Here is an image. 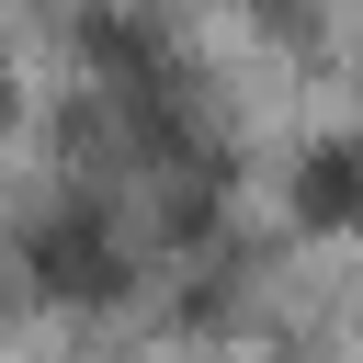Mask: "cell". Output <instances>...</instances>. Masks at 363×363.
Wrapping results in <instances>:
<instances>
[{
    "label": "cell",
    "instance_id": "obj_1",
    "mask_svg": "<svg viewBox=\"0 0 363 363\" xmlns=\"http://www.w3.org/2000/svg\"><path fill=\"white\" fill-rule=\"evenodd\" d=\"M23 272H34L57 306H113V295H125V238H113L102 216H79V204H68L57 227H34V238H23Z\"/></svg>",
    "mask_w": 363,
    "mask_h": 363
},
{
    "label": "cell",
    "instance_id": "obj_2",
    "mask_svg": "<svg viewBox=\"0 0 363 363\" xmlns=\"http://www.w3.org/2000/svg\"><path fill=\"white\" fill-rule=\"evenodd\" d=\"M295 227H363V147H306L295 170Z\"/></svg>",
    "mask_w": 363,
    "mask_h": 363
},
{
    "label": "cell",
    "instance_id": "obj_3",
    "mask_svg": "<svg viewBox=\"0 0 363 363\" xmlns=\"http://www.w3.org/2000/svg\"><path fill=\"white\" fill-rule=\"evenodd\" d=\"M261 11H272V0H261Z\"/></svg>",
    "mask_w": 363,
    "mask_h": 363
}]
</instances>
